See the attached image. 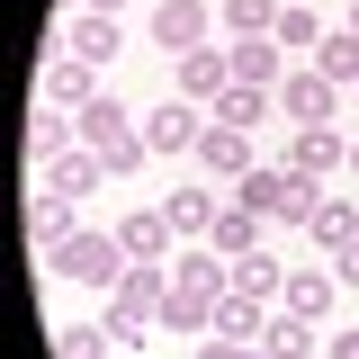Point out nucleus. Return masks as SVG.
Here are the masks:
<instances>
[{
	"instance_id": "obj_1",
	"label": "nucleus",
	"mask_w": 359,
	"mask_h": 359,
	"mask_svg": "<svg viewBox=\"0 0 359 359\" xmlns=\"http://www.w3.org/2000/svg\"><path fill=\"white\" fill-rule=\"evenodd\" d=\"M45 269H54V278H72V287H117V278H126V243H117V233H72V243H54V252H45Z\"/></svg>"
},
{
	"instance_id": "obj_2",
	"label": "nucleus",
	"mask_w": 359,
	"mask_h": 359,
	"mask_svg": "<svg viewBox=\"0 0 359 359\" xmlns=\"http://www.w3.org/2000/svg\"><path fill=\"white\" fill-rule=\"evenodd\" d=\"M144 144H153V153H198V144H207V108H198V99L144 108Z\"/></svg>"
},
{
	"instance_id": "obj_3",
	"label": "nucleus",
	"mask_w": 359,
	"mask_h": 359,
	"mask_svg": "<svg viewBox=\"0 0 359 359\" xmlns=\"http://www.w3.org/2000/svg\"><path fill=\"white\" fill-rule=\"evenodd\" d=\"M278 117H287V126H332V117H341V90L323 81V72H287V81H278Z\"/></svg>"
},
{
	"instance_id": "obj_4",
	"label": "nucleus",
	"mask_w": 359,
	"mask_h": 359,
	"mask_svg": "<svg viewBox=\"0 0 359 359\" xmlns=\"http://www.w3.org/2000/svg\"><path fill=\"white\" fill-rule=\"evenodd\" d=\"M207 27H216V0H162V9H153V45H162V54H198Z\"/></svg>"
},
{
	"instance_id": "obj_5",
	"label": "nucleus",
	"mask_w": 359,
	"mask_h": 359,
	"mask_svg": "<svg viewBox=\"0 0 359 359\" xmlns=\"http://www.w3.org/2000/svg\"><path fill=\"white\" fill-rule=\"evenodd\" d=\"M72 126H81V144H90V153H99V162H108L117 144H135V135H144V117H135V108H117V99L99 90L90 108H72Z\"/></svg>"
},
{
	"instance_id": "obj_6",
	"label": "nucleus",
	"mask_w": 359,
	"mask_h": 359,
	"mask_svg": "<svg viewBox=\"0 0 359 359\" xmlns=\"http://www.w3.org/2000/svg\"><path fill=\"white\" fill-rule=\"evenodd\" d=\"M224 90H233V54H224V45H198V54H180V99L216 108Z\"/></svg>"
},
{
	"instance_id": "obj_7",
	"label": "nucleus",
	"mask_w": 359,
	"mask_h": 359,
	"mask_svg": "<svg viewBox=\"0 0 359 359\" xmlns=\"http://www.w3.org/2000/svg\"><path fill=\"white\" fill-rule=\"evenodd\" d=\"M287 171L297 180H332V171H351V144L332 126H297V144H287Z\"/></svg>"
},
{
	"instance_id": "obj_8",
	"label": "nucleus",
	"mask_w": 359,
	"mask_h": 359,
	"mask_svg": "<svg viewBox=\"0 0 359 359\" xmlns=\"http://www.w3.org/2000/svg\"><path fill=\"white\" fill-rule=\"evenodd\" d=\"M45 99H54V108H90V99H99V63H81V54H45Z\"/></svg>"
},
{
	"instance_id": "obj_9",
	"label": "nucleus",
	"mask_w": 359,
	"mask_h": 359,
	"mask_svg": "<svg viewBox=\"0 0 359 359\" xmlns=\"http://www.w3.org/2000/svg\"><path fill=\"white\" fill-rule=\"evenodd\" d=\"M332 269H287V287H278V314H306V323H332Z\"/></svg>"
},
{
	"instance_id": "obj_10",
	"label": "nucleus",
	"mask_w": 359,
	"mask_h": 359,
	"mask_svg": "<svg viewBox=\"0 0 359 359\" xmlns=\"http://www.w3.org/2000/svg\"><path fill=\"white\" fill-rule=\"evenodd\" d=\"M117 45H126V27H117V18H99V9H81V18L63 27V54H81V63H99V72L117 63Z\"/></svg>"
},
{
	"instance_id": "obj_11",
	"label": "nucleus",
	"mask_w": 359,
	"mask_h": 359,
	"mask_svg": "<svg viewBox=\"0 0 359 359\" xmlns=\"http://www.w3.org/2000/svg\"><path fill=\"white\" fill-rule=\"evenodd\" d=\"M36 180H45V189H54V198H90V189L108 180V162H99L90 144H72V153H54V162H45Z\"/></svg>"
},
{
	"instance_id": "obj_12",
	"label": "nucleus",
	"mask_w": 359,
	"mask_h": 359,
	"mask_svg": "<svg viewBox=\"0 0 359 359\" xmlns=\"http://www.w3.org/2000/svg\"><path fill=\"white\" fill-rule=\"evenodd\" d=\"M162 216H171L180 243H207V233H216V216H224V198H207V189H171V198H162Z\"/></svg>"
},
{
	"instance_id": "obj_13",
	"label": "nucleus",
	"mask_w": 359,
	"mask_h": 359,
	"mask_svg": "<svg viewBox=\"0 0 359 359\" xmlns=\"http://www.w3.org/2000/svg\"><path fill=\"white\" fill-rule=\"evenodd\" d=\"M261 359H323V323H306V314H269Z\"/></svg>"
},
{
	"instance_id": "obj_14",
	"label": "nucleus",
	"mask_w": 359,
	"mask_h": 359,
	"mask_svg": "<svg viewBox=\"0 0 359 359\" xmlns=\"http://www.w3.org/2000/svg\"><path fill=\"white\" fill-rule=\"evenodd\" d=\"M198 162H207L216 180H243V171H252V135H243V126H216V117H207V144H198Z\"/></svg>"
},
{
	"instance_id": "obj_15",
	"label": "nucleus",
	"mask_w": 359,
	"mask_h": 359,
	"mask_svg": "<svg viewBox=\"0 0 359 359\" xmlns=\"http://www.w3.org/2000/svg\"><path fill=\"white\" fill-rule=\"evenodd\" d=\"M224 54H233V81H252V90H278V81H287V72H278V36H233Z\"/></svg>"
},
{
	"instance_id": "obj_16",
	"label": "nucleus",
	"mask_w": 359,
	"mask_h": 359,
	"mask_svg": "<svg viewBox=\"0 0 359 359\" xmlns=\"http://www.w3.org/2000/svg\"><path fill=\"white\" fill-rule=\"evenodd\" d=\"M207 117H216V126H243V135H252L261 117H278V90H252V81H233V90L216 99V108H207Z\"/></svg>"
},
{
	"instance_id": "obj_17",
	"label": "nucleus",
	"mask_w": 359,
	"mask_h": 359,
	"mask_svg": "<svg viewBox=\"0 0 359 359\" xmlns=\"http://www.w3.org/2000/svg\"><path fill=\"white\" fill-rule=\"evenodd\" d=\"M278 198H287V162H252V171L233 180V207H243V216H278Z\"/></svg>"
},
{
	"instance_id": "obj_18",
	"label": "nucleus",
	"mask_w": 359,
	"mask_h": 359,
	"mask_svg": "<svg viewBox=\"0 0 359 359\" xmlns=\"http://www.w3.org/2000/svg\"><path fill=\"white\" fill-rule=\"evenodd\" d=\"M117 243H126V261H162L180 233H171V216H162V207H144V216H126V224H117Z\"/></svg>"
},
{
	"instance_id": "obj_19",
	"label": "nucleus",
	"mask_w": 359,
	"mask_h": 359,
	"mask_svg": "<svg viewBox=\"0 0 359 359\" xmlns=\"http://www.w3.org/2000/svg\"><path fill=\"white\" fill-rule=\"evenodd\" d=\"M269 314H278V306H261V297H224V306H216V332H224V341H243V351H261Z\"/></svg>"
},
{
	"instance_id": "obj_20",
	"label": "nucleus",
	"mask_w": 359,
	"mask_h": 359,
	"mask_svg": "<svg viewBox=\"0 0 359 359\" xmlns=\"http://www.w3.org/2000/svg\"><path fill=\"white\" fill-rule=\"evenodd\" d=\"M81 198H54V189H36V216H27V233H36V252H54V243H72L81 233V216H72Z\"/></svg>"
},
{
	"instance_id": "obj_21",
	"label": "nucleus",
	"mask_w": 359,
	"mask_h": 359,
	"mask_svg": "<svg viewBox=\"0 0 359 359\" xmlns=\"http://www.w3.org/2000/svg\"><path fill=\"white\" fill-rule=\"evenodd\" d=\"M278 9L287 0H216V27L224 36H278Z\"/></svg>"
},
{
	"instance_id": "obj_22",
	"label": "nucleus",
	"mask_w": 359,
	"mask_h": 359,
	"mask_svg": "<svg viewBox=\"0 0 359 359\" xmlns=\"http://www.w3.org/2000/svg\"><path fill=\"white\" fill-rule=\"evenodd\" d=\"M278 287H287L278 252H243V261H233V297H261V306H278Z\"/></svg>"
},
{
	"instance_id": "obj_23",
	"label": "nucleus",
	"mask_w": 359,
	"mask_h": 359,
	"mask_svg": "<svg viewBox=\"0 0 359 359\" xmlns=\"http://www.w3.org/2000/svg\"><path fill=\"white\" fill-rule=\"evenodd\" d=\"M72 144H81V126H72L63 108H45L36 126H27V162H36V171H45V162H54V153H72Z\"/></svg>"
},
{
	"instance_id": "obj_24",
	"label": "nucleus",
	"mask_w": 359,
	"mask_h": 359,
	"mask_svg": "<svg viewBox=\"0 0 359 359\" xmlns=\"http://www.w3.org/2000/svg\"><path fill=\"white\" fill-rule=\"evenodd\" d=\"M314 72H323L332 90H359V36H351V27H341V36H323V45H314Z\"/></svg>"
},
{
	"instance_id": "obj_25",
	"label": "nucleus",
	"mask_w": 359,
	"mask_h": 359,
	"mask_svg": "<svg viewBox=\"0 0 359 359\" xmlns=\"http://www.w3.org/2000/svg\"><path fill=\"white\" fill-rule=\"evenodd\" d=\"M306 233L323 243V252H351V243H359V207H341V198H323V216H314Z\"/></svg>"
},
{
	"instance_id": "obj_26",
	"label": "nucleus",
	"mask_w": 359,
	"mask_h": 359,
	"mask_svg": "<svg viewBox=\"0 0 359 359\" xmlns=\"http://www.w3.org/2000/svg\"><path fill=\"white\" fill-rule=\"evenodd\" d=\"M252 224H261V216H243V207L224 198V216H216V233H207V243H216L224 261H243V252H261V243H252Z\"/></svg>"
},
{
	"instance_id": "obj_27",
	"label": "nucleus",
	"mask_w": 359,
	"mask_h": 359,
	"mask_svg": "<svg viewBox=\"0 0 359 359\" xmlns=\"http://www.w3.org/2000/svg\"><path fill=\"white\" fill-rule=\"evenodd\" d=\"M323 216V180H297L287 171V198H278V224H314Z\"/></svg>"
},
{
	"instance_id": "obj_28",
	"label": "nucleus",
	"mask_w": 359,
	"mask_h": 359,
	"mask_svg": "<svg viewBox=\"0 0 359 359\" xmlns=\"http://www.w3.org/2000/svg\"><path fill=\"white\" fill-rule=\"evenodd\" d=\"M278 45H323V18L314 9H278Z\"/></svg>"
},
{
	"instance_id": "obj_29",
	"label": "nucleus",
	"mask_w": 359,
	"mask_h": 359,
	"mask_svg": "<svg viewBox=\"0 0 359 359\" xmlns=\"http://www.w3.org/2000/svg\"><path fill=\"white\" fill-rule=\"evenodd\" d=\"M54 359H108V332L81 323V332H63V341H54Z\"/></svg>"
},
{
	"instance_id": "obj_30",
	"label": "nucleus",
	"mask_w": 359,
	"mask_h": 359,
	"mask_svg": "<svg viewBox=\"0 0 359 359\" xmlns=\"http://www.w3.org/2000/svg\"><path fill=\"white\" fill-rule=\"evenodd\" d=\"M144 162H153V144L135 135V144H117V153H108V180H126V171H144Z\"/></svg>"
},
{
	"instance_id": "obj_31",
	"label": "nucleus",
	"mask_w": 359,
	"mask_h": 359,
	"mask_svg": "<svg viewBox=\"0 0 359 359\" xmlns=\"http://www.w3.org/2000/svg\"><path fill=\"white\" fill-rule=\"evenodd\" d=\"M198 359H261V351H243V341H224V332H207V341H198Z\"/></svg>"
},
{
	"instance_id": "obj_32",
	"label": "nucleus",
	"mask_w": 359,
	"mask_h": 359,
	"mask_svg": "<svg viewBox=\"0 0 359 359\" xmlns=\"http://www.w3.org/2000/svg\"><path fill=\"white\" fill-rule=\"evenodd\" d=\"M332 278H341V287H359V243H351V252H332Z\"/></svg>"
},
{
	"instance_id": "obj_33",
	"label": "nucleus",
	"mask_w": 359,
	"mask_h": 359,
	"mask_svg": "<svg viewBox=\"0 0 359 359\" xmlns=\"http://www.w3.org/2000/svg\"><path fill=\"white\" fill-rule=\"evenodd\" d=\"M323 359H359V332H332V341H323Z\"/></svg>"
},
{
	"instance_id": "obj_34",
	"label": "nucleus",
	"mask_w": 359,
	"mask_h": 359,
	"mask_svg": "<svg viewBox=\"0 0 359 359\" xmlns=\"http://www.w3.org/2000/svg\"><path fill=\"white\" fill-rule=\"evenodd\" d=\"M81 9H99V18H117V9H126V0H81Z\"/></svg>"
},
{
	"instance_id": "obj_35",
	"label": "nucleus",
	"mask_w": 359,
	"mask_h": 359,
	"mask_svg": "<svg viewBox=\"0 0 359 359\" xmlns=\"http://www.w3.org/2000/svg\"><path fill=\"white\" fill-rule=\"evenodd\" d=\"M351 36H359V0H351Z\"/></svg>"
},
{
	"instance_id": "obj_36",
	"label": "nucleus",
	"mask_w": 359,
	"mask_h": 359,
	"mask_svg": "<svg viewBox=\"0 0 359 359\" xmlns=\"http://www.w3.org/2000/svg\"><path fill=\"white\" fill-rule=\"evenodd\" d=\"M351 171H359V144H351Z\"/></svg>"
},
{
	"instance_id": "obj_37",
	"label": "nucleus",
	"mask_w": 359,
	"mask_h": 359,
	"mask_svg": "<svg viewBox=\"0 0 359 359\" xmlns=\"http://www.w3.org/2000/svg\"><path fill=\"white\" fill-rule=\"evenodd\" d=\"M351 99H359V90H351Z\"/></svg>"
}]
</instances>
